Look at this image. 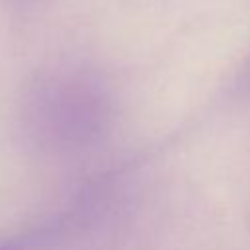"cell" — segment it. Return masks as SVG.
<instances>
[{
    "label": "cell",
    "mask_w": 250,
    "mask_h": 250,
    "mask_svg": "<svg viewBox=\"0 0 250 250\" xmlns=\"http://www.w3.org/2000/svg\"><path fill=\"white\" fill-rule=\"evenodd\" d=\"M47 234H49L47 230H41V232H29V234L14 236L8 240H2L0 250H39V246H43Z\"/></svg>",
    "instance_id": "6da1fadb"
}]
</instances>
